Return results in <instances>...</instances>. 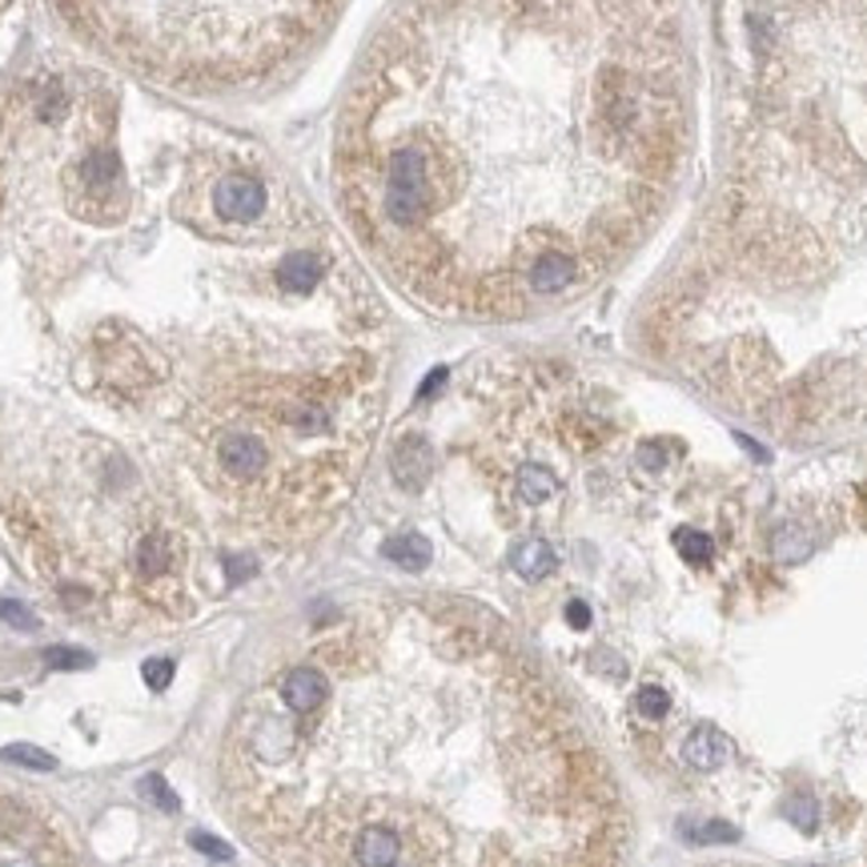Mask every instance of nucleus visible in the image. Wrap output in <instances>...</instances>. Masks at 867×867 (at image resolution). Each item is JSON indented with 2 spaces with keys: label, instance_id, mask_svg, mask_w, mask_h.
<instances>
[{
  "label": "nucleus",
  "instance_id": "0eeeda50",
  "mask_svg": "<svg viewBox=\"0 0 867 867\" xmlns=\"http://www.w3.org/2000/svg\"><path fill=\"white\" fill-rule=\"evenodd\" d=\"M683 751H687V759H691L699 771H711V767H719V763H723L727 743H723V735H715V731H694V735L687 739Z\"/></svg>",
  "mask_w": 867,
  "mask_h": 867
},
{
  "label": "nucleus",
  "instance_id": "9b49d317",
  "mask_svg": "<svg viewBox=\"0 0 867 867\" xmlns=\"http://www.w3.org/2000/svg\"><path fill=\"white\" fill-rule=\"evenodd\" d=\"M0 623H9V627H17V630L41 627V618L24 607V603H12V598H0Z\"/></svg>",
  "mask_w": 867,
  "mask_h": 867
},
{
  "label": "nucleus",
  "instance_id": "1a4fd4ad",
  "mask_svg": "<svg viewBox=\"0 0 867 867\" xmlns=\"http://www.w3.org/2000/svg\"><path fill=\"white\" fill-rule=\"evenodd\" d=\"M44 662H49L53 671H85V667H93V655H88V650H76V647H49L44 650Z\"/></svg>",
  "mask_w": 867,
  "mask_h": 867
},
{
  "label": "nucleus",
  "instance_id": "6e6552de",
  "mask_svg": "<svg viewBox=\"0 0 867 867\" xmlns=\"http://www.w3.org/2000/svg\"><path fill=\"white\" fill-rule=\"evenodd\" d=\"M0 759H4V763H17V767H33V771L56 767V755L33 748V743H9V748H0Z\"/></svg>",
  "mask_w": 867,
  "mask_h": 867
},
{
  "label": "nucleus",
  "instance_id": "f3484780",
  "mask_svg": "<svg viewBox=\"0 0 867 867\" xmlns=\"http://www.w3.org/2000/svg\"><path fill=\"white\" fill-rule=\"evenodd\" d=\"M12 9V0H0V21H4V12Z\"/></svg>",
  "mask_w": 867,
  "mask_h": 867
},
{
  "label": "nucleus",
  "instance_id": "f257e3e1",
  "mask_svg": "<svg viewBox=\"0 0 867 867\" xmlns=\"http://www.w3.org/2000/svg\"><path fill=\"white\" fill-rule=\"evenodd\" d=\"M687 149L679 0H398L342 101L334 197L410 302L506 322L607 278Z\"/></svg>",
  "mask_w": 867,
  "mask_h": 867
},
{
  "label": "nucleus",
  "instance_id": "dca6fc26",
  "mask_svg": "<svg viewBox=\"0 0 867 867\" xmlns=\"http://www.w3.org/2000/svg\"><path fill=\"white\" fill-rule=\"evenodd\" d=\"M566 618H571V627H586V623H591V610H586V603H571V607H566Z\"/></svg>",
  "mask_w": 867,
  "mask_h": 867
},
{
  "label": "nucleus",
  "instance_id": "f03ea898",
  "mask_svg": "<svg viewBox=\"0 0 867 867\" xmlns=\"http://www.w3.org/2000/svg\"><path fill=\"white\" fill-rule=\"evenodd\" d=\"M238 827L278 867H618L630 819L575 707L478 610L342 618L241 703Z\"/></svg>",
  "mask_w": 867,
  "mask_h": 867
},
{
  "label": "nucleus",
  "instance_id": "2eb2a0df",
  "mask_svg": "<svg viewBox=\"0 0 867 867\" xmlns=\"http://www.w3.org/2000/svg\"><path fill=\"white\" fill-rule=\"evenodd\" d=\"M639 707L647 715H662V711H667V694H662L659 687H647V691L639 694Z\"/></svg>",
  "mask_w": 867,
  "mask_h": 867
},
{
  "label": "nucleus",
  "instance_id": "4468645a",
  "mask_svg": "<svg viewBox=\"0 0 867 867\" xmlns=\"http://www.w3.org/2000/svg\"><path fill=\"white\" fill-rule=\"evenodd\" d=\"M194 847H197V852H206L209 859H229V856H233V847L221 844V839H213V835H206V832L194 835Z\"/></svg>",
  "mask_w": 867,
  "mask_h": 867
},
{
  "label": "nucleus",
  "instance_id": "7ed1b4c3",
  "mask_svg": "<svg viewBox=\"0 0 867 867\" xmlns=\"http://www.w3.org/2000/svg\"><path fill=\"white\" fill-rule=\"evenodd\" d=\"M715 197L650 349L775 433L867 422V0H719Z\"/></svg>",
  "mask_w": 867,
  "mask_h": 867
},
{
  "label": "nucleus",
  "instance_id": "ddd939ff",
  "mask_svg": "<svg viewBox=\"0 0 867 867\" xmlns=\"http://www.w3.org/2000/svg\"><path fill=\"white\" fill-rule=\"evenodd\" d=\"M174 671H177V667H174V662H169V659H149V662H145V667H142L145 683H149L153 691H165V687L174 683Z\"/></svg>",
  "mask_w": 867,
  "mask_h": 867
},
{
  "label": "nucleus",
  "instance_id": "f8f14e48",
  "mask_svg": "<svg viewBox=\"0 0 867 867\" xmlns=\"http://www.w3.org/2000/svg\"><path fill=\"white\" fill-rule=\"evenodd\" d=\"M142 795H145V800L157 803L161 812H177V795L169 792L165 775H145V780H142Z\"/></svg>",
  "mask_w": 867,
  "mask_h": 867
},
{
  "label": "nucleus",
  "instance_id": "20e7f679",
  "mask_svg": "<svg viewBox=\"0 0 867 867\" xmlns=\"http://www.w3.org/2000/svg\"><path fill=\"white\" fill-rule=\"evenodd\" d=\"M105 65L181 97L250 93L314 53L346 0H49Z\"/></svg>",
  "mask_w": 867,
  "mask_h": 867
},
{
  "label": "nucleus",
  "instance_id": "9d476101",
  "mask_svg": "<svg viewBox=\"0 0 867 867\" xmlns=\"http://www.w3.org/2000/svg\"><path fill=\"white\" fill-rule=\"evenodd\" d=\"M675 546L683 551L687 563H707V558H711V539L699 534V531H691V526H683V531L675 534Z\"/></svg>",
  "mask_w": 867,
  "mask_h": 867
},
{
  "label": "nucleus",
  "instance_id": "39448f33",
  "mask_svg": "<svg viewBox=\"0 0 867 867\" xmlns=\"http://www.w3.org/2000/svg\"><path fill=\"white\" fill-rule=\"evenodd\" d=\"M554 566H558V554H554V546L546 539H522L514 542V551H510V571L519 578H526V583H542V578L551 575Z\"/></svg>",
  "mask_w": 867,
  "mask_h": 867
},
{
  "label": "nucleus",
  "instance_id": "423d86ee",
  "mask_svg": "<svg viewBox=\"0 0 867 867\" xmlns=\"http://www.w3.org/2000/svg\"><path fill=\"white\" fill-rule=\"evenodd\" d=\"M382 554H386L394 566H401V571H422V566H430V542H426L422 534H394V539L382 546Z\"/></svg>",
  "mask_w": 867,
  "mask_h": 867
}]
</instances>
